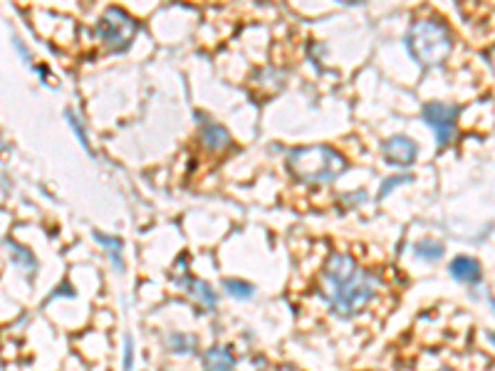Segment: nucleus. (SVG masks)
<instances>
[{"mask_svg":"<svg viewBox=\"0 0 495 371\" xmlns=\"http://www.w3.org/2000/svg\"><path fill=\"white\" fill-rule=\"evenodd\" d=\"M178 285H181L186 292H189L194 300H198L200 305L206 307V310H216V305H218V297H216V292H213V287L208 283H203V280H198V277H178L176 280Z\"/></svg>","mask_w":495,"mask_h":371,"instance_id":"7","label":"nucleus"},{"mask_svg":"<svg viewBox=\"0 0 495 371\" xmlns=\"http://www.w3.org/2000/svg\"><path fill=\"white\" fill-rule=\"evenodd\" d=\"M124 371H134V336H124Z\"/></svg>","mask_w":495,"mask_h":371,"instance_id":"18","label":"nucleus"},{"mask_svg":"<svg viewBox=\"0 0 495 371\" xmlns=\"http://www.w3.org/2000/svg\"><path fill=\"white\" fill-rule=\"evenodd\" d=\"M65 117H67V122H70L72 131L77 134V139H80V144H82V149H84V151H89L87 134H84V126H82V122H80V117H77V114L72 112V109H65Z\"/></svg>","mask_w":495,"mask_h":371,"instance_id":"15","label":"nucleus"},{"mask_svg":"<svg viewBox=\"0 0 495 371\" xmlns=\"http://www.w3.org/2000/svg\"><path fill=\"white\" fill-rule=\"evenodd\" d=\"M136 30H139L136 20L122 8H106L97 23V35L102 37L109 53H124L136 37Z\"/></svg>","mask_w":495,"mask_h":371,"instance_id":"4","label":"nucleus"},{"mask_svg":"<svg viewBox=\"0 0 495 371\" xmlns=\"http://www.w3.org/2000/svg\"><path fill=\"white\" fill-rule=\"evenodd\" d=\"M166 349L174 354H196L198 352V339L194 334L174 332V334L166 336Z\"/></svg>","mask_w":495,"mask_h":371,"instance_id":"11","label":"nucleus"},{"mask_svg":"<svg viewBox=\"0 0 495 371\" xmlns=\"http://www.w3.org/2000/svg\"><path fill=\"white\" fill-rule=\"evenodd\" d=\"M416 144L409 139V136H391V139H386L384 142V146H382V153H384V159L389 161L391 166H411L413 161H416Z\"/></svg>","mask_w":495,"mask_h":371,"instance_id":"6","label":"nucleus"},{"mask_svg":"<svg viewBox=\"0 0 495 371\" xmlns=\"http://www.w3.org/2000/svg\"><path fill=\"white\" fill-rule=\"evenodd\" d=\"M411 181H413L411 176H391V178H386V181L382 183V189H379V196H377V198H379V200H384V198H386V196L391 193V191L396 189V186H404V183H411Z\"/></svg>","mask_w":495,"mask_h":371,"instance_id":"16","label":"nucleus"},{"mask_svg":"<svg viewBox=\"0 0 495 371\" xmlns=\"http://www.w3.org/2000/svg\"><path fill=\"white\" fill-rule=\"evenodd\" d=\"M203 369L206 371H233L236 369V359L230 349L225 347H211L203 356Z\"/></svg>","mask_w":495,"mask_h":371,"instance_id":"10","label":"nucleus"},{"mask_svg":"<svg viewBox=\"0 0 495 371\" xmlns=\"http://www.w3.org/2000/svg\"><path fill=\"white\" fill-rule=\"evenodd\" d=\"M458 104H448V102H429L421 109V117L429 124L433 134H436V144L438 146H448L451 139H454L456 131V119H458Z\"/></svg>","mask_w":495,"mask_h":371,"instance_id":"5","label":"nucleus"},{"mask_svg":"<svg viewBox=\"0 0 495 371\" xmlns=\"http://www.w3.org/2000/svg\"><path fill=\"white\" fill-rule=\"evenodd\" d=\"M288 169L302 183H332L347 171V159L335 146H302L288 153Z\"/></svg>","mask_w":495,"mask_h":371,"instance_id":"2","label":"nucleus"},{"mask_svg":"<svg viewBox=\"0 0 495 371\" xmlns=\"http://www.w3.org/2000/svg\"><path fill=\"white\" fill-rule=\"evenodd\" d=\"M95 240L100 242L102 247H106L109 253H112V263H114V267L117 270H124V265H122V240H117V238H109V236H104V233H95Z\"/></svg>","mask_w":495,"mask_h":371,"instance_id":"13","label":"nucleus"},{"mask_svg":"<svg viewBox=\"0 0 495 371\" xmlns=\"http://www.w3.org/2000/svg\"><path fill=\"white\" fill-rule=\"evenodd\" d=\"M413 253H416V258L421 260H429V263H436V260L443 258V253H446V247H443V242L438 240H421L416 242V247H413Z\"/></svg>","mask_w":495,"mask_h":371,"instance_id":"12","label":"nucleus"},{"mask_svg":"<svg viewBox=\"0 0 495 371\" xmlns=\"http://www.w3.org/2000/svg\"><path fill=\"white\" fill-rule=\"evenodd\" d=\"M200 139H203L206 149H211V151H221V149H225L230 144L228 129L216 122H203V126H200Z\"/></svg>","mask_w":495,"mask_h":371,"instance_id":"9","label":"nucleus"},{"mask_svg":"<svg viewBox=\"0 0 495 371\" xmlns=\"http://www.w3.org/2000/svg\"><path fill=\"white\" fill-rule=\"evenodd\" d=\"M225 292L236 300H250L253 297V285H248L245 280H225L223 283Z\"/></svg>","mask_w":495,"mask_h":371,"instance_id":"14","label":"nucleus"},{"mask_svg":"<svg viewBox=\"0 0 495 371\" xmlns=\"http://www.w3.org/2000/svg\"><path fill=\"white\" fill-rule=\"evenodd\" d=\"M407 48L411 57L424 67L443 65L454 50V35L438 20H419L407 35Z\"/></svg>","mask_w":495,"mask_h":371,"instance_id":"3","label":"nucleus"},{"mask_svg":"<svg viewBox=\"0 0 495 371\" xmlns=\"http://www.w3.org/2000/svg\"><path fill=\"white\" fill-rule=\"evenodd\" d=\"M322 287L327 305L337 317L349 319L359 314L377 292V277L362 270L354 258L344 253L330 255L322 272Z\"/></svg>","mask_w":495,"mask_h":371,"instance_id":"1","label":"nucleus"},{"mask_svg":"<svg viewBox=\"0 0 495 371\" xmlns=\"http://www.w3.org/2000/svg\"><path fill=\"white\" fill-rule=\"evenodd\" d=\"M448 272L454 277L456 283H478L480 280V263L476 258H468V255H458V258L451 260L448 265Z\"/></svg>","mask_w":495,"mask_h":371,"instance_id":"8","label":"nucleus"},{"mask_svg":"<svg viewBox=\"0 0 495 371\" xmlns=\"http://www.w3.org/2000/svg\"><path fill=\"white\" fill-rule=\"evenodd\" d=\"M10 245V250L15 255H18V265H23V267H28V270H35V258H32V253L30 250H25V247H20V245H12V242H8Z\"/></svg>","mask_w":495,"mask_h":371,"instance_id":"17","label":"nucleus"},{"mask_svg":"<svg viewBox=\"0 0 495 371\" xmlns=\"http://www.w3.org/2000/svg\"><path fill=\"white\" fill-rule=\"evenodd\" d=\"M443 371H451V369H443Z\"/></svg>","mask_w":495,"mask_h":371,"instance_id":"19","label":"nucleus"}]
</instances>
